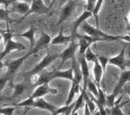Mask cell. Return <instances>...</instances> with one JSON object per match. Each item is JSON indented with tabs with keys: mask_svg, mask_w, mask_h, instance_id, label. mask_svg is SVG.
Listing matches in <instances>:
<instances>
[{
	"mask_svg": "<svg viewBox=\"0 0 130 115\" xmlns=\"http://www.w3.org/2000/svg\"><path fill=\"white\" fill-rule=\"evenodd\" d=\"M81 29L86 33V35H88V36L95 37V39H101V41H113L120 39V37H113L106 34L99 28H94L93 26L90 25L88 23H83L81 25Z\"/></svg>",
	"mask_w": 130,
	"mask_h": 115,
	"instance_id": "obj_1",
	"label": "cell"
},
{
	"mask_svg": "<svg viewBox=\"0 0 130 115\" xmlns=\"http://www.w3.org/2000/svg\"><path fill=\"white\" fill-rule=\"evenodd\" d=\"M127 45V44H125V45H124V46L122 47L121 51H120V53L116 57L111 58V59H109V61H108L109 64L115 65V66H118L122 71L127 70L128 67H130V59H126V58H125Z\"/></svg>",
	"mask_w": 130,
	"mask_h": 115,
	"instance_id": "obj_2",
	"label": "cell"
},
{
	"mask_svg": "<svg viewBox=\"0 0 130 115\" xmlns=\"http://www.w3.org/2000/svg\"><path fill=\"white\" fill-rule=\"evenodd\" d=\"M79 39V55H84L87 51V48H89L90 45L94 42H98V41H101V39H95V37H90L88 35H79V34H76L73 37V39Z\"/></svg>",
	"mask_w": 130,
	"mask_h": 115,
	"instance_id": "obj_3",
	"label": "cell"
},
{
	"mask_svg": "<svg viewBox=\"0 0 130 115\" xmlns=\"http://www.w3.org/2000/svg\"><path fill=\"white\" fill-rule=\"evenodd\" d=\"M57 58H59V54H47L46 56L39 62V64L35 68H33L31 72L27 73L26 75L28 76V79L32 76V75L39 74V72H41L42 71L46 68L50 64H52V62H53Z\"/></svg>",
	"mask_w": 130,
	"mask_h": 115,
	"instance_id": "obj_4",
	"label": "cell"
},
{
	"mask_svg": "<svg viewBox=\"0 0 130 115\" xmlns=\"http://www.w3.org/2000/svg\"><path fill=\"white\" fill-rule=\"evenodd\" d=\"M79 47V44H77L75 42L74 40H73L70 44V45L61 54H59V58H61L62 59V62H61V65L58 67V70H60L63 66L64 63L67 60V59H75V52H76V50L77 48Z\"/></svg>",
	"mask_w": 130,
	"mask_h": 115,
	"instance_id": "obj_5",
	"label": "cell"
},
{
	"mask_svg": "<svg viewBox=\"0 0 130 115\" xmlns=\"http://www.w3.org/2000/svg\"><path fill=\"white\" fill-rule=\"evenodd\" d=\"M51 41H52V37H50V35H48L47 33H45V32H42L40 37H39V39L38 40V42L35 44L34 47H33L31 51H29V52H28L27 54L29 55V56H31V55L38 52V51L42 50V49H45V47H47L48 45L51 44Z\"/></svg>",
	"mask_w": 130,
	"mask_h": 115,
	"instance_id": "obj_6",
	"label": "cell"
},
{
	"mask_svg": "<svg viewBox=\"0 0 130 115\" xmlns=\"http://www.w3.org/2000/svg\"><path fill=\"white\" fill-rule=\"evenodd\" d=\"M80 56V59L79 58V62L80 65V72L81 75H82V79H83V87L82 90L84 92H87V83L89 80V77H90V72H89V68H88V65H87V61L86 60L84 55H79Z\"/></svg>",
	"mask_w": 130,
	"mask_h": 115,
	"instance_id": "obj_7",
	"label": "cell"
},
{
	"mask_svg": "<svg viewBox=\"0 0 130 115\" xmlns=\"http://www.w3.org/2000/svg\"><path fill=\"white\" fill-rule=\"evenodd\" d=\"M76 5H77V1L76 0H68L67 4L64 6L63 10H62L60 17H59V20L58 22L59 25H63L64 22L68 19V17L72 15V13L74 11Z\"/></svg>",
	"mask_w": 130,
	"mask_h": 115,
	"instance_id": "obj_8",
	"label": "cell"
},
{
	"mask_svg": "<svg viewBox=\"0 0 130 115\" xmlns=\"http://www.w3.org/2000/svg\"><path fill=\"white\" fill-rule=\"evenodd\" d=\"M28 57H29V55L26 54V55H25V56L19 58V59L11 61V62H10L8 65H7L6 76L8 77V78L10 79V77L13 76V75L17 72V71L19 70V67H20L22 65V64L24 63V61H25Z\"/></svg>",
	"mask_w": 130,
	"mask_h": 115,
	"instance_id": "obj_9",
	"label": "cell"
},
{
	"mask_svg": "<svg viewBox=\"0 0 130 115\" xmlns=\"http://www.w3.org/2000/svg\"><path fill=\"white\" fill-rule=\"evenodd\" d=\"M25 47L22 44L20 43H18L13 41L12 39H10L6 42V45H5V48L2 52H0V59L3 60V59L6 56L7 54H9L11 51H12L14 50L16 51H22V50H25Z\"/></svg>",
	"mask_w": 130,
	"mask_h": 115,
	"instance_id": "obj_10",
	"label": "cell"
},
{
	"mask_svg": "<svg viewBox=\"0 0 130 115\" xmlns=\"http://www.w3.org/2000/svg\"><path fill=\"white\" fill-rule=\"evenodd\" d=\"M128 81H130V69H127V70L122 71V72H121V77H120V79H119V82L117 83V85L115 86V89H113V93L118 96V94L122 91L125 85L127 84Z\"/></svg>",
	"mask_w": 130,
	"mask_h": 115,
	"instance_id": "obj_11",
	"label": "cell"
},
{
	"mask_svg": "<svg viewBox=\"0 0 130 115\" xmlns=\"http://www.w3.org/2000/svg\"><path fill=\"white\" fill-rule=\"evenodd\" d=\"M49 11L48 6L44 4L43 0H31V5L30 7V11H28V13L25 16V17L27 16H29L31 13H45Z\"/></svg>",
	"mask_w": 130,
	"mask_h": 115,
	"instance_id": "obj_12",
	"label": "cell"
},
{
	"mask_svg": "<svg viewBox=\"0 0 130 115\" xmlns=\"http://www.w3.org/2000/svg\"><path fill=\"white\" fill-rule=\"evenodd\" d=\"M92 16H93V12H92V11H85L82 14L78 17L77 20L73 24V30H72V35H71L72 37H73H73L77 34L78 28H79V27L80 26V25H82V24L87 20V19H88L89 17H91ZM73 40H74V39H73Z\"/></svg>",
	"mask_w": 130,
	"mask_h": 115,
	"instance_id": "obj_13",
	"label": "cell"
},
{
	"mask_svg": "<svg viewBox=\"0 0 130 115\" xmlns=\"http://www.w3.org/2000/svg\"><path fill=\"white\" fill-rule=\"evenodd\" d=\"M49 92H51V93H53V94H57L58 93V90H57V89L49 87L47 86V84L41 85V86H39L37 88H36V90L34 91V92H33V94H32V96H31V97H32L33 99L41 98L42 96L49 93Z\"/></svg>",
	"mask_w": 130,
	"mask_h": 115,
	"instance_id": "obj_14",
	"label": "cell"
},
{
	"mask_svg": "<svg viewBox=\"0 0 130 115\" xmlns=\"http://www.w3.org/2000/svg\"><path fill=\"white\" fill-rule=\"evenodd\" d=\"M11 6H12L14 11L18 12L19 14L23 15L20 21H22L25 17L28 11H30V7H31L29 4L24 3V2H14V3L11 4Z\"/></svg>",
	"mask_w": 130,
	"mask_h": 115,
	"instance_id": "obj_15",
	"label": "cell"
},
{
	"mask_svg": "<svg viewBox=\"0 0 130 115\" xmlns=\"http://www.w3.org/2000/svg\"><path fill=\"white\" fill-rule=\"evenodd\" d=\"M63 30H64V25H61L60 28H59V34L52 39L51 45H63V44H67L69 42H72V41L73 40L72 36L67 37L64 35Z\"/></svg>",
	"mask_w": 130,
	"mask_h": 115,
	"instance_id": "obj_16",
	"label": "cell"
},
{
	"mask_svg": "<svg viewBox=\"0 0 130 115\" xmlns=\"http://www.w3.org/2000/svg\"><path fill=\"white\" fill-rule=\"evenodd\" d=\"M79 82L80 81L78 80V79H74L73 80V85H72V87H71V90H70V92H69V95L67 97V100L66 102V105L67 106H69L73 103V100L74 98L75 94L79 92V90H80V86H79Z\"/></svg>",
	"mask_w": 130,
	"mask_h": 115,
	"instance_id": "obj_17",
	"label": "cell"
},
{
	"mask_svg": "<svg viewBox=\"0 0 130 115\" xmlns=\"http://www.w3.org/2000/svg\"><path fill=\"white\" fill-rule=\"evenodd\" d=\"M53 76H54V79L61 78V79H69V80L73 81L74 79V72H73V66L67 71H60L56 69V70H54V75Z\"/></svg>",
	"mask_w": 130,
	"mask_h": 115,
	"instance_id": "obj_18",
	"label": "cell"
},
{
	"mask_svg": "<svg viewBox=\"0 0 130 115\" xmlns=\"http://www.w3.org/2000/svg\"><path fill=\"white\" fill-rule=\"evenodd\" d=\"M93 75H94V79H95V84L98 87L101 85V78L104 75L103 69L101 67V64L99 63V61L96 60L94 62V66H93Z\"/></svg>",
	"mask_w": 130,
	"mask_h": 115,
	"instance_id": "obj_19",
	"label": "cell"
},
{
	"mask_svg": "<svg viewBox=\"0 0 130 115\" xmlns=\"http://www.w3.org/2000/svg\"><path fill=\"white\" fill-rule=\"evenodd\" d=\"M19 36L25 37V39H27L30 41V51L34 47L36 43H35V28L33 26L30 27L29 30L27 31H25V32L19 34Z\"/></svg>",
	"mask_w": 130,
	"mask_h": 115,
	"instance_id": "obj_20",
	"label": "cell"
},
{
	"mask_svg": "<svg viewBox=\"0 0 130 115\" xmlns=\"http://www.w3.org/2000/svg\"><path fill=\"white\" fill-rule=\"evenodd\" d=\"M33 106H37V107H39V108L46 109V110L52 111V112H54V111H55L54 106H52V105H50V104H48L46 101L42 100V99H38L37 100L34 101V104H33Z\"/></svg>",
	"mask_w": 130,
	"mask_h": 115,
	"instance_id": "obj_21",
	"label": "cell"
},
{
	"mask_svg": "<svg viewBox=\"0 0 130 115\" xmlns=\"http://www.w3.org/2000/svg\"><path fill=\"white\" fill-rule=\"evenodd\" d=\"M97 106H105L107 105V96L103 92L101 86L98 87V97H97Z\"/></svg>",
	"mask_w": 130,
	"mask_h": 115,
	"instance_id": "obj_22",
	"label": "cell"
},
{
	"mask_svg": "<svg viewBox=\"0 0 130 115\" xmlns=\"http://www.w3.org/2000/svg\"><path fill=\"white\" fill-rule=\"evenodd\" d=\"M85 92H84V91H81L80 95H79V98H78L77 100H76L75 102H74V106H73V112H72V113L77 112V111L81 107V106L83 105V102H84V94H85Z\"/></svg>",
	"mask_w": 130,
	"mask_h": 115,
	"instance_id": "obj_23",
	"label": "cell"
},
{
	"mask_svg": "<svg viewBox=\"0 0 130 115\" xmlns=\"http://www.w3.org/2000/svg\"><path fill=\"white\" fill-rule=\"evenodd\" d=\"M84 57H85L86 60H87V62H93L94 63L95 61L97 60V55L92 51V50L90 49V47L87 49L85 54H84Z\"/></svg>",
	"mask_w": 130,
	"mask_h": 115,
	"instance_id": "obj_24",
	"label": "cell"
},
{
	"mask_svg": "<svg viewBox=\"0 0 130 115\" xmlns=\"http://www.w3.org/2000/svg\"><path fill=\"white\" fill-rule=\"evenodd\" d=\"M87 90L96 98L98 97V86H96V84L92 82L90 79L88 80V83H87Z\"/></svg>",
	"mask_w": 130,
	"mask_h": 115,
	"instance_id": "obj_25",
	"label": "cell"
},
{
	"mask_svg": "<svg viewBox=\"0 0 130 115\" xmlns=\"http://www.w3.org/2000/svg\"><path fill=\"white\" fill-rule=\"evenodd\" d=\"M97 60L99 61V63L101 64V67L103 69V72H104V75H105V72H106V69H107V65L109 61V59L107 57H104V56H98L97 55Z\"/></svg>",
	"mask_w": 130,
	"mask_h": 115,
	"instance_id": "obj_26",
	"label": "cell"
},
{
	"mask_svg": "<svg viewBox=\"0 0 130 115\" xmlns=\"http://www.w3.org/2000/svg\"><path fill=\"white\" fill-rule=\"evenodd\" d=\"M25 84H17L15 86V91H14V96L19 97L23 93L25 89Z\"/></svg>",
	"mask_w": 130,
	"mask_h": 115,
	"instance_id": "obj_27",
	"label": "cell"
},
{
	"mask_svg": "<svg viewBox=\"0 0 130 115\" xmlns=\"http://www.w3.org/2000/svg\"><path fill=\"white\" fill-rule=\"evenodd\" d=\"M9 11L7 9H0V21L9 22Z\"/></svg>",
	"mask_w": 130,
	"mask_h": 115,
	"instance_id": "obj_28",
	"label": "cell"
},
{
	"mask_svg": "<svg viewBox=\"0 0 130 115\" xmlns=\"http://www.w3.org/2000/svg\"><path fill=\"white\" fill-rule=\"evenodd\" d=\"M111 115H125L123 113V112L121 111V106L120 105H115L112 107V110H111Z\"/></svg>",
	"mask_w": 130,
	"mask_h": 115,
	"instance_id": "obj_29",
	"label": "cell"
},
{
	"mask_svg": "<svg viewBox=\"0 0 130 115\" xmlns=\"http://www.w3.org/2000/svg\"><path fill=\"white\" fill-rule=\"evenodd\" d=\"M87 5H86V11H89L93 12L97 0H87Z\"/></svg>",
	"mask_w": 130,
	"mask_h": 115,
	"instance_id": "obj_30",
	"label": "cell"
},
{
	"mask_svg": "<svg viewBox=\"0 0 130 115\" xmlns=\"http://www.w3.org/2000/svg\"><path fill=\"white\" fill-rule=\"evenodd\" d=\"M15 108L14 107H6V108H3L0 109V113L3 115H11L13 113Z\"/></svg>",
	"mask_w": 130,
	"mask_h": 115,
	"instance_id": "obj_31",
	"label": "cell"
},
{
	"mask_svg": "<svg viewBox=\"0 0 130 115\" xmlns=\"http://www.w3.org/2000/svg\"><path fill=\"white\" fill-rule=\"evenodd\" d=\"M33 104H34V99H33L32 97H31L30 99H28V100H25L24 102L20 103L19 106H33Z\"/></svg>",
	"mask_w": 130,
	"mask_h": 115,
	"instance_id": "obj_32",
	"label": "cell"
},
{
	"mask_svg": "<svg viewBox=\"0 0 130 115\" xmlns=\"http://www.w3.org/2000/svg\"><path fill=\"white\" fill-rule=\"evenodd\" d=\"M9 80V78L6 76V77H4V78H0V92L3 90V88L5 86L6 83L8 82Z\"/></svg>",
	"mask_w": 130,
	"mask_h": 115,
	"instance_id": "obj_33",
	"label": "cell"
},
{
	"mask_svg": "<svg viewBox=\"0 0 130 115\" xmlns=\"http://www.w3.org/2000/svg\"><path fill=\"white\" fill-rule=\"evenodd\" d=\"M125 20H126V23H127L126 31H130V11H128V13H127V16L125 17Z\"/></svg>",
	"mask_w": 130,
	"mask_h": 115,
	"instance_id": "obj_34",
	"label": "cell"
},
{
	"mask_svg": "<svg viewBox=\"0 0 130 115\" xmlns=\"http://www.w3.org/2000/svg\"><path fill=\"white\" fill-rule=\"evenodd\" d=\"M120 39L126 41L127 43H130V31H129V32H127V33H126L124 36L120 37Z\"/></svg>",
	"mask_w": 130,
	"mask_h": 115,
	"instance_id": "obj_35",
	"label": "cell"
},
{
	"mask_svg": "<svg viewBox=\"0 0 130 115\" xmlns=\"http://www.w3.org/2000/svg\"><path fill=\"white\" fill-rule=\"evenodd\" d=\"M84 113L85 115H91V112H90L88 106H87V104L85 105V108H84Z\"/></svg>",
	"mask_w": 130,
	"mask_h": 115,
	"instance_id": "obj_36",
	"label": "cell"
},
{
	"mask_svg": "<svg viewBox=\"0 0 130 115\" xmlns=\"http://www.w3.org/2000/svg\"><path fill=\"white\" fill-rule=\"evenodd\" d=\"M11 4L14 3V2H24V3H27V4H30L31 3V0H11Z\"/></svg>",
	"mask_w": 130,
	"mask_h": 115,
	"instance_id": "obj_37",
	"label": "cell"
},
{
	"mask_svg": "<svg viewBox=\"0 0 130 115\" xmlns=\"http://www.w3.org/2000/svg\"><path fill=\"white\" fill-rule=\"evenodd\" d=\"M122 91H124V92H126L127 93H128V94H129V96H130V86H127V87H125V88H123V89H122Z\"/></svg>",
	"mask_w": 130,
	"mask_h": 115,
	"instance_id": "obj_38",
	"label": "cell"
},
{
	"mask_svg": "<svg viewBox=\"0 0 130 115\" xmlns=\"http://www.w3.org/2000/svg\"><path fill=\"white\" fill-rule=\"evenodd\" d=\"M56 2H57V0H52V2H51V4H50V5L49 6H48V9H51L52 7L53 6V5H54V4L56 3Z\"/></svg>",
	"mask_w": 130,
	"mask_h": 115,
	"instance_id": "obj_39",
	"label": "cell"
},
{
	"mask_svg": "<svg viewBox=\"0 0 130 115\" xmlns=\"http://www.w3.org/2000/svg\"><path fill=\"white\" fill-rule=\"evenodd\" d=\"M5 64L3 63V61H2V59H0V70H1L2 68H3L4 66H5Z\"/></svg>",
	"mask_w": 130,
	"mask_h": 115,
	"instance_id": "obj_40",
	"label": "cell"
},
{
	"mask_svg": "<svg viewBox=\"0 0 130 115\" xmlns=\"http://www.w3.org/2000/svg\"><path fill=\"white\" fill-rule=\"evenodd\" d=\"M45 1H46V2H47V4H49V5H50V4H51L52 0H45ZM49 5H48V6H49Z\"/></svg>",
	"mask_w": 130,
	"mask_h": 115,
	"instance_id": "obj_41",
	"label": "cell"
},
{
	"mask_svg": "<svg viewBox=\"0 0 130 115\" xmlns=\"http://www.w3.org/2000/svg\"><path fill=\"white\" fill-rule=\"evenodd\" d=\"M94 115H101V113H100V112H96L94 113Z\"/></svg>",
	"mask_w": 130,
	"mask_h": 115,
	"instance_id": "obj_42",
	"label": "cell"
},
{
	"mask_svg": "<svg viewBox=\"0 0 130 115\" xmlns=\"http://www.w3.org/2000/svg\"><path fill=\"white\" fill-rule=\"evenodd\" d=\"M71 115H79V114H78L77 112H73V113H72Z\"/></svg>",
	"mask_w": 130,
	"mask_h": 115,
	"instance_id": "obj_43",
	"label": "cell"
},
{
	"mask_svg": "<svg viewBox=\"0 0 130 115\" xmlns=\"http://www.w3.org/2000/svg\"><path fill=\"white\" fill-rule=\"evenodd\" d=\"M1 37H1V35H0V40H1Z\"/></svg>",
	"mask_w": 130,
	"mask_h": 115,
	"instance_id": "obj_44",
	"label": "cell"
}]
</instances>
